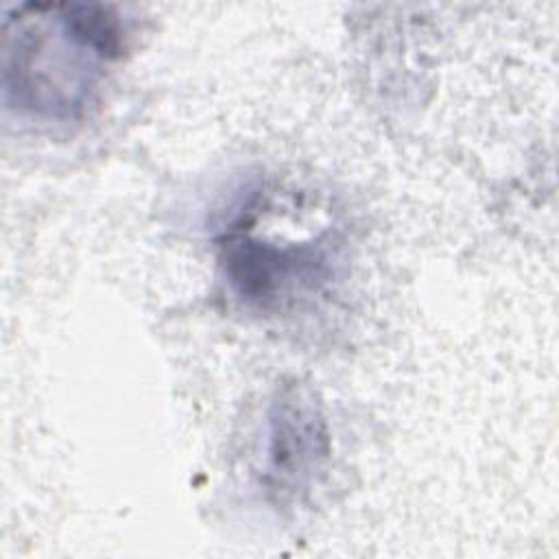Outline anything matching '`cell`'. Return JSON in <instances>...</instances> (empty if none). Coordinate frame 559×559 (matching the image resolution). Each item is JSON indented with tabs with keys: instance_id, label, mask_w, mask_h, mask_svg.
I'll use <instances>...</instances> for the list:
<instances>
[{
	"instance_id": "1",
	"label": "cell",
	"mask_w": 559,
	"mask_h": 559,
	"mask_svg": "<svg viewBox=\"0 0 559 559\" xmlns=\"http://www.w3.org/2000/svg\"><path fill=\"white\" fill-rule=\"evenodd\" d=\"M127 44L120 15L105 4L28 2L2 20V98L41 122L81 118Z\"/></svg>"
},
{
	"instance_id": "2",
	"label": "cell",
	"mask_w": 559,
	"mask_h": 559,
	"mask_svg": "<svg viewBox=\"0 0 559 559\" xmlns=\"http://www.w3.org/2000/svg\"><path fill=\"white\" fill-rule=\"evenodd\" d=\"M216 245L229 293L258 314H286L319 295L338 271V245L330 234L284 242L255 236L240 218Z\"/></svg>"
},
{
	"instance_id": "3",
	"label": "cell",
	"mask_w": 559,
	"mask_h": 559,
	"mask_svg": "<svg viewBox=\"0 0 559 559\" xmlns=\"http://www.w3.org/2000/svg\"><path fill=\"white\" fill-rule=\"evenodd\" d=\"M330 428L314 391L299 382L277 386L266 411L260 487L275 509L304 504L325 474Z\"/></svg>"
}]
</instances>
